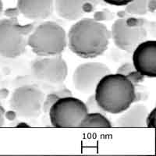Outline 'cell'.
<instances>
[{
	"label": "cell",
	"instance_id": "1",
	"mask_svg": "<svg viewBox=\"0 0 156 156\" xmlns=\"http://www.w3.org/2000/svg\"><path fill=\"white\" fill-rule=\"evenodd\" d=\"M67 44L70 51L83 58H93L107 50L111 38L105 24L91 18L78 20L69 28Z\"/></svg>",
	"mask_w": 156,
	"mask_h": 156
},
{
	"label": "cell",
	"instance_id": "2",
	"mask_svg": "<svg viewBox=\"0 0 156 156\" xmlns=\"http://www.w3.org/2000/svg\"><path fill=\"white\" fill-rule=\"evenodd\" d=\"M95 101L105 112L120 114L136 101L133 82L122 73H108L98 81L94 91Z\"/></svg>",
	"mask_w": 156,
	"mask_h": 156
},
{
	"label": "cell",
	"instance_id": "3",
	"mask_svg": "<svg viewBox=\"0 0 156 156\" xmlns=\"http://www.w3.org/2000/svg\"><path fill=\"white\" fill-rule=\"evenodd\" d=\"M27 45L38 56L61 55L67 46V35L63 27L58 23L44 22L28 36Z\"/></svg>",
	"mask_w": 156,
	"mask_h": 156
},
{
	"label": "cell",
	"instance_id": "4",
	"mask_svg": "<svg viewBox=\"0 0 156 156\" xmlns=\"http://www.w3.org/2000/svg\"><path fill=\"white\" fill-rule=\"evenodd\" d=\"M85 102L77 98L65 96L51 105L48 116L51 126L57 128H75L87 113Z\"/></svg>",
	"mask_w": 156,
	"mask_h": 156
},
{
	"label": "cell",
	"instance_id": "5",
	"mask_svg": "<svg viewBox=\"0 0 156 156\" xmlns=\"http://www.w3.org/2000/svg\"><path fill=\"white\" fill-rule=\"evenodd\" d=\"M42 90L34 85L16 87L9 100V106L16 115L23 119H36L42 112L44 99Z\"/></svg>",
	"mask_w": 156,
	"mask_h": 156
},
{
	"label": "cell",
	"instance_id": "6",
	"mask_svg": "<svg viewBox=\"0 0 156 156\" xmlns=\"http://www.w3.org/2000/svg\"><path fill=\"white\" fill-rule=\"evenodd\" d=\"M27 38L24 30L13 19L0 20V55L16 58L24 53Z\"/></svg>",
	"mask_w": 156,
	"mask_h": 156
},
{
	"label": "cell",
	"instance_id": "7",
	"mask_svg": "<svg viewBox=\"0 0 156 156\" xmlns=\"http://www.w3.org/2000/svg\"><path fill=\"white\" fill-rule=\"evenodd\" d=\"M31 73L39 81L48 84H60L67 76L68 66L61 55L40 56L32 62Z\"/></svg>",
	"mask_w": 156,
	"mask_h": 156
},
{
	"label": "cell",
	"instance_id": "8",
	"mask_svg": "<svg viewBox=\"0 0 156 156\" xmlns=\"http://www.w3.org/2000/svg\"><path fill=\"white\" fill-rule=\"evenodd\" d=\"M110 34L115 46L129 53L147 37V29L144 25H129L128 20L124 18H119L114 22Z\"/></svg>",
	"mask_w": 156,
	"mask_h": 156
},
{
	"label": "cell",
	"instance_id": "9",
	"mask_svg": "<svg viewBox=\"0 0 156 156\" xmlns=\"http://www.w3.org/2000/svg\"><path fill=\"white\" fill-rule=\"evenodd\" d=\"M111 73L106 64L99 62L82 63L73 71L72 80L74 88L83 94H93L98 81Z\"/></svg>",
	"mask_w": 156,
	"mask_h": 156
},
{
	"label": "cell",
	"instance_id": "10",
	"mask_svg": "<svg viewBox=\"0 0 156 156\" xmlns=\"http://www.w3.org/2000/svg\"><path fill=\"white\" fill-rule=\"evenodd\" d=\"M132 61L136 73L140 76L154 78L156 76V41L145 40L133 50Z\"/></svg>",
	"mask_w": 156,
	"mask_h": 156
},
{
	"label": "cell",
	"instance_id": "11",
	"mask_svg": "<svg viewBox=\"0 0 156 156\" xmlns=\"http://www.w3.org/2000/svg\"><path fill=\"white\" fill-rule=\"evenodd\" d=\"M16 7L24 17L32 20L46 19L54 10L53 0H17Z\"/></svg>",
	"mask_w": 156,
	"mask_h": 156
},
{
	"label": "cell",
	"instance_id": "12",
	"mask_svg": "<svg viewBox=\"0 0 156 156\" xmlns=\"http://www.w3.org/2000/svg\"><path fill=\"white\" fill-rule=\"evenodd\" d=\"M148 110L143 104H136L129 106L123 113L117 118L115 124V127H144L146 126V117Z\"/></svg>",
	"mask_w": 156,
	"mask_h": 156
},
{
	"label": "cell",
	"instance_id": "13",
	"mask_svg": "<svg viewBox=\"0 0 156 156\" xmlns=\"http://www.w3.org/2000/svg\"><path fill=\"white\" fill-rule=\"evenodd\" d=\"M87 0H53L54 10L59 17L70 21L78 20L84 15L83 6Z\"/></svg>",
	"mask_w": 156,
	"mask_h": 156
},
{
	"label": "cell",
	"instance_id": "14",
	"mask_svg": "<svg viewBox=\"0 0 156 156\" xmlns=\"http://www.w3.org/2000/svg\"><path fill=\"white\" fill-rule=\"evenodd\" d=\"M112 122L102 112H87L83 117L79 128H111Z\"/></svg>",
	"mask_w": 156,
	"mask_h": 156
},
{
	"label": "cell",
	"instance_id": "15",
	"mask_svg": "<svg viewBox=\"0 0 156 156\" xmlns=\"http://www.w3.org/2000/svg\"><path fill=\"white\" fill-rule=\"evenodd\" d=\"M71 95H72V93H71L70 90L66 88V87H62L60 88H58V90H51V91H50V93H48L46 97H44L42 105V112H44V113H47L51 105L56 100H58V98H60L62 97Z\"/></svg>",
	"mask_w": 156,
	"mask_h": 156
},
{
	"label": "cell",
	"instance_id": "16",
	"mask_svg": "<svg viewBox=\"0 0 156 156\" xmlns=\"http://www.w3.org/2000/svg\"><path fill=\"white\" fill-rule=\"evenodd\" d=\"M150 0H132L130 3L126 5L128 13L136 16H144L147 14Z\"/></svg>",
	"mask_w": 156,
	"mask_h": 156
},
{
	"label": "cell",
	"instance_id": "17",
	"mask_svg": "<svg viewBox=\"0 0 156 156\" xmlns=\"http://www.w3.org/2000/svg\"><path fill=\"white\" fill-rule=\"evenodd\" d=\"M86 107L87 108V112H102V113H105L97 104L94 98V94H92L90 97L88 98V99L85 102Z\"/></svg>",
	"mask_w": 156,
	"mask_h": 156
},
{
	"label": "cell",
	"instance_id": "18",
	"mask_svg": "<svg viewBox=\"0 0 156 156\" xmlns=\"http://www.w3.org/2000/svg\"><path fill=\"white\" fill-rule=\"evenodd\" d=\"M146 126L150 128L155 127V108L147 113L146 117Z\"/></svg>",
	"mask_w": 156,
	"mask_h": 156
},
{
	"label": "cell",
	"instance_id": "19",
	"mask_svg": "<svg viewBox=\"0 0 156 156\" xmlns=\"http://www.w3.org/2000/svg\"><path fill=\"white\" fill-rule=\"evenodd\" d=\"M103 2L114 6H126L132 0H101Z\"/></svg>",
	"mask_w": 156,
	"mask_h": 156
},
{
	"label": "cell",
	"instance_id": "20",
	"mask_svg": "<svg viewBox=\"0 0 156 156\" xmlns=\"http://www.w3.org/2000/svg\"><path fill=\"white\" fill-rule=\"evenodd\" d=\"M5 125V109L0 104V127Z\"/></svg>",
	"mask_w": 156,
	"mask_h": 156
},
{
	"label": "cell",
	"instance_id": "21",
	"mask_svg": "<svg viewBox=\"0 0 156 156\" xmlns=\"http://www.w3.org/2000/svg\"><path fill=\"white\" fill-rule=\"evenodd\" d=\"M2 11H3V4L2 0H0V15L2 14Z\"/></svg>",
	"mask_w": 156,
	"mask_h": 156
},
{
	"label": "cell",
	"instance_id": "22",
	"mask_svg": "<svg viewBox=\"0 0 156 156\" xmlns=\"http://www.w3.org/2000/svg\"><path fill=\"white\" fill-rule=\"evenodd\" d=\"M92 2H94V3L97 4V5H98V4H101L103 2L101 0H92Z\"/></svg>",
	"mask_w": 156,
	"mask_h": 156
}]
</instances>
